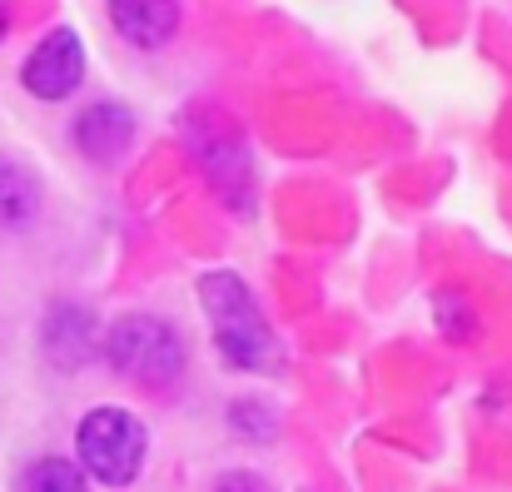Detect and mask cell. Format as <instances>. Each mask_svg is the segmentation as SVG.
Returning a JSON list of instances; mask_svg holds the SVG:
<instances>
[{
    "label": "cell",
    "mask_w": 512,
    "mask_h": 492,
    "mask_svg": "<svg viewBox=\"0 0 512 492\" xmlns=\"http://www.w3.org/2000/svg\"><path fill=\"white\" fill-rule=\"evenodd\" d=\"M199 299H204V314H209V324H214V343H219V353H224L229 363H239V368H249V373L274 368V358H279L274 333L264 324L254 294H249L234 274H209L204 289H199Z\"/></svg>",
    "instance_id": "cell-1"
},
{
    "label": "cell",
    "mask_w": 512,
    "mask_h": 492,
    "mask_svg": "<svg viewBox=\"0 0 512 492\" xmlns=\"http://www.w3.org/2000/svg\"><path fill=\"white\" fill-rule=\"evenodd\" d=\"M75 443H80V463L90 468V478H100L110 488L135 483V473L145 463V428L130 413H120V408L85 413Z\"/></svg>",
    "instance_id": "cell-2"
},
{
    "label": "cell",
    "mask_w": 512,
    "mask_h": 492,
    "mask_svg": "<svg viewBox=\"0 0 512 492\" xmlns=\"http://www.w3.org/2000/svg\"><path fill=\"white\" fill-rule=\"evenodd\" d=\"M105 353L130 383H145V388H165L184 368V343L160 319H120L105 338Z\"/></svg>",
    "instance_id": "cell-3"
},
{
    "label": "cell",
    "mask_w": 512,
    "mask_h": 492,
    "mask_svg": "<svg viewBox=\"0 0 512 492\" xmlns=\"http://www.w3.org/2000/svg\"><path fill=\"white\" fill-rule=\"evenodd\" d=\"M85 75V50L70 30H55L35 45V55L25 60V90L35 100H65Z\"/></svg>",
    "instance_id": "cell-4"
},
{
    "label": "cell",
    "mask_w": 512,
    "mask_h": 492,
    "mask_svg": "<svg viewBox=\"0 0 512 492\" xmlns=\"http://www.w3.org/2000/svg\"><path fill=\"white\" fill-rule=\"evenodd\" d=\"M130 140H135V115L125 105H115V100H100L75 120V145L90 160H115V155L130 150Z\"/></svg>",
    "instance_id": "cell-5"
},
{
    "label": "cell",
    "mask_w": 512,
    "mask_h": 492,
    "mask_svg": "<svg viewBox=\"0 0 512 492\" xmlns=\"http://www.w3.org/2000/svg\"><path fill=\"white\" fill-rule=\"evenodd\" d=\"M110 20L130 45H165L179 25V0H110Z\"/></svg>",
    "instance_id": "cell-6"
},
{
    "label": "cell",
    "mask_w": 512,
    "mask_h": 492,
    "mask_svg": "<svg viewBox=\"0 0 512 492\" xmlns=\"http://www.w3.org/2000/svg\"><path fill=\"white\" fill-rule=\"evenodd\" d=\"M35 179L25 169L0 160V229H20L30 214H35Z\"/></svg>",
    "instance_id": "cell-7"
},
{
    "label": "cell",
    "mask_w": 512,
    "mask_h": 492,
    "mask_svg": "<svg viewBox=\"0 0 512 492\" xmlns=\"http://www.w3.org/2000/svg\"><path fill=\"white\" fill-rule=\"evenodd\" d=\"M25 488L30 492H85V473L65 458H40L30 473H25Z\"/></svg>",
    "instance_id": "cell-8"
},
{
    "label": "cell",
    "mask_w": 512,
    "mask_h": 492,
    "mask_svg": "<svg viewBox=\"0 0 512 492\" xmlns=\"http://www.w3.org/2000/svg\"><path fill=\"white\" fill-rule=\"evenodd\" d=\"M214 492H269V488H264V478H254V473H229Z\"/></svg>",
    "instance_id": "cell-9"
},
{
    "label": "cell",
    "mask_w": 512,
    "mask_h": 492,
    "mask_svg": "<svg viewBox=\"0 0 512 492\" xmlns=\"http://www.w3.org/2000/svg\"><path fill=\"white\" fill-rule=\"evenodd\" d=\"M0 35H5V5H0Z\"/></svg>",
    "instance_id": "cell-10"
}]
</instances>
